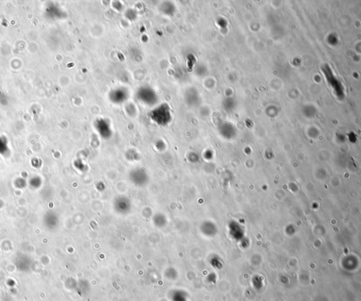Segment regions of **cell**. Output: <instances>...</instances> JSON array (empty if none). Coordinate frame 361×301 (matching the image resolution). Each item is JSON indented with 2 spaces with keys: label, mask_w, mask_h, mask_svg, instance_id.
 Instances as JSON below:
<instances>
[{
  "label": "cell",
  "mask_w": 361,
  "mask_h": 301,
  "mask_svg": "<svg viewBox=\"0 0 361 301\" xmlns=\"http://www.w3.org/2000/svg\"><path fill=\"white\" fill-rule=\"evenodd\" d=\"M152 118L160 125H165L171 120V113L167 106H162L159 109L156 110L152 113Z\"/></svg>",
  "instance_id": "cell-1"
},
{
  "label": "cell",
  "mask_w": 361,
  "mask_h": 301,
  "mask_svg": "<svg viewBox=\"0 0 361 301\" xmlns=\"http://www.w3.org/2000/svg\"><path fill=\"white\" fill-rule=\"evenodd\" d=\"M126 200H126V198H121V200H120V199L117 200V201L115 203H114L115 207H117V209H115V210H118V212H120L121 207V205H119V203H124L126 201ZM123 208H124L125 212H128V210H129V203L125 204V205H123V204H122V209H121V212H124V210H123Z\"/></svg>",
  "instance_id": "cell-2"
},
{
  "label": "cell",
  "mask_w": 361,
  "mask_h": 301,
  "mask_svg": "<svg viewBox=\"0 0 361 301\" xmlns=\"http://www.w3.org/2000/svg\"><path fill=\"white\" fill-rule=\"evenodd\" d=\"M15 284H16L15 281H13V279H9V280H8V281H7V285H8V286L11 287V288H12V287L15 286Z\"/></svg>",
  "instance_id": "cell-3"
}]
</instances>
